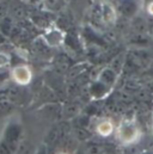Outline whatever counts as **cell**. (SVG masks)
Listing matches in <instances>:
<instances>
[{"label": "cell", "mask_w": 153, "mask_h": 154, "mask_svg": "<svg viewBox=\"0 0 153 154\" xmlns=\"http://www.w3.org/2000/svg\"><path fill=\"white\" fill-rule=\"evenodd\" d=\"M23 140V125L18 119H10L0 135V154H16Z\"/></svg>", "instance_id": "cell-1"}, {"label": "cell", "mask_w": 153, "mask_h": 154, "mask_svg": "<svg viewBox=\"0 0 153 154\" xmlns=\"http://www.w3.org/2000/svg\"><path fill=\"white\" fill-rule=\"evenodd\" d=\"M116 139L120 143L129 146L141 139V129L134 119H123L115 130Z\"/></svg>", "instance_id": "cell-2"}, {"label": "cell", "mask_w": 153, "mask_h": 154, "mask_svg": "<svg viewBox=\"0 0 153 154\" xmlns=\"http://www.w3.org/2000/svg\"><path fill=\"white\" fill-rule=\"evenodd\" d=\"M11 78L13 79L14 84H17L18 86H24L31 81L33 74L30 68L27 67L25 65H17L11 71Z\"/></svg>", "instance_id": "cell-3"}, {"label": "cell", "mask_w": 153, "mask_h": 154, "mask_svg": "<svg viewBox=\"0 0 153 154\" xmlns=\"http://www.w3.org/2000/svg\"><path fill=\"white\" fill-rule=\"evenodd\" d=\"M65 37H66V34H64L61 30L52 29L44 34L43 39L49 47H58L65 42Z\"/></svg>", "instance_id": "cell-4"}, {"label": "cell", "mask_w": 153, "mask_h": 154, "mask_svg": "<svg viewBox=\"0 0 153 154\" xmlns=\"http://www.w3.org/2000/svg\"><path fill=\"white\" fill-rule=\"evenodd\" d=\"M65 136V128L62 124L55 125L50 129V131L47 135V143L48 145H53V143H58L59 141L62 140V137Z\"/></svg>", "instance_id": "cell-5"}, {"label": "cell", "mask_w": 153, "mask_h": 154, "mask_svg": "<svg viewBox=\"0 0 153 154\" xmlns=\"http://www.w3.org/2000/svg\"><path fill=\"white\" fill-rule=\"evenodd\" d=\"M114 130H115L114 123L110 119H102L96 125L97 134L101 135V136H103V137H107V136L111 135L114 133Z\"/></svg>", "instance_id": "cell-6"}, {"label": "cell", "mask_w": 153, "mask_h": 154, "mask_svg": "<svg viewBox=\"0 0 153 154\" xmlns=\"http://www.w3.org/2000/svg\"><path fill=\"white\" fill-rule=\"evenodd\" d=\"M14 28H16V26L13 25V22H12V18H11V17L7 16V17L4 18L2 20H0V34H1V35L10 37Z\"/></svg>", "instance_id": "cell-7"}, {"label": "cell", "mask_w": 153, "mask_h": 154, "mask_svg": "<svg viewBox=\"0 0 153 154\" xmlns=\"http://www.w3.org/2000/svg\"><path fill=\"white\" fill-rule=\"evenodd\" d=\"M107 91H108V86H105L104 84H102L98 80L90 87V93L95 98H102L107 93Z\"/></svg>", "instance_id": "cell-8"}, {"label": "cell", "mask_w": 153, "mask_h": 154, "mask_svg": "<svg viewBox=\"0 0 153 154\" xmlns=\"http://www.w3.org/2000/svg\"><path fill=\"white\" fill-rule=\"evenodd\" d=\"M98 81L104 84L105 86H111L115 81V73L111 69H103L102 73L98 77Z\"/></svg>", "instance_id": "cell-9"}, {"label": "cell", "mask_w": 153, "mask_h": 154, "mask_svg": "<svg viewBox=\"0 0 153 154\" xmlns=\"http://www.w3.org/2000/svg\"><path fill=\"white\" fill-rule=\"evenodd\" d=\"M14 104L13 102L6 100V99H0V117L10 115L13 111Z\"/></svg>", "instance_id": "cell-10"}, {"label": "cell", "mask_w": 153, "mask_h": 154, "mask_svg": "<svg viewBox=\"0 0 153 154\" xmlns=\"http://www.w3.org/2000/svg\"><path fill=\"white\" fill-rule=\"evenodd\" d=\"M102 17L104 18V20L107 22H113L115 19V10L113 8V6H110L109 4H104L102 6Z\"/></svg>", "instance_id": "cell-11"}, {"label": "cell", "mask_w": 153, "mask_h": 154, "mask_svg": "<svg viewBox=\"0 0 153 154\" xmlns=\"http://www.w3.org/2000/svg\"><path fill=\"white\" fill-rule=\"evenodd\" d=\"M62 5V0H45V6L47 8L52 10V11H56L61 7Z\"/></svg>", "instance_id": "cell-12"}, {"label": "cell", "mask_w": 153, "mask_h": 154, "mask_svg": "<svg viewBox=\"0 0 153 154\" xmlns=\"http://www.w3.org/2000/svg\"><path fill=\"white\" fill-rule=\"evenodd\" d=\"M11 62V56L7 55L6 53H0V68H4L6 67L7 65H10Z\"/></svg>", "instance_id": "cell-13"}, {"label": "cell", "mask_w": 153, "mask_h": 154, "mask_svg": "<svg viewBox=\"0 0 153 154\" xmlns=\"http://www.w3.org/2000/svg\"><path fill=\"white\" fill-rule=\"evenodd\" d=\"M12 12L14 13L16 17H18V18H20V19H22V18L24 17V14H25V13H24V10H23L20 6H13V7H12Z\"/></svg>", "instance_id": "cell-14"}, {"label": "cell", "mask_w": 153, "mask_h": 154, "mask_svg": "<svg viewBox=\"0 0 153 154\" xmlns=\"http://www.w3.org/2000/svg\"><path fill=\"white\" fill-rule=\"evenodd\" d=\"M47 151H48V149H47V147L43 145V146H41V147L37 149L36 154H48V152H47Z\"/></svg>", "instance_id": "cell-15"}, {"label": "cell", "mask_w": 153, "mask_h": 154, "mask_svg": "<svg viewBox=\"0 0 153 154\" xmlns=\"http://www.w3.org/2000/svg\"><path fill=\"white\" fill-rule=\"evenodd\" d=\"M147 12H148V14L153 16V1H151V2L147 5Z\"/></svg>", "instance_id": "cell-16"}, {"label": "cell", "mask_w": 153, "mask_h": 154, "mask_svg": "<svg viewBox=\"0 0 153 154\" xmlns=\"http://www.w3.org/2000/svg\"><path fill=\"white\" fill-rule=\"evenodd\" d=\"M140 154H153V152H150V151H144V152H141Z\"/></svg>", "instance_id": "cell-17"}, {"label": "cell", "mask_w": 153, "mask_h": 154, "mask_svg": "<svg viewBox=\"0 0 153 154\" xmlns=\"http://www.w3.org/2000/svg\"><path fill=\"white\" fill-rule=\"evenodd\" d=\"M58 154H68L67 152H60V153H58Z\"/></svg>", "instance_id": "cell-18"}, {"label": "cell", "mask_w": 153, "mask_h": 154, "mask_svg": "<svg viewBox=\"0 0 153 154\" xmlns=\"http://www.w3.org/2000/svg\"><path fill=\"white\" fill-rule=\"evenodd\" d=\"M152 129H153V127H152Z\"/></svg>", "instance_id": "cell-19"}]
</instances>
